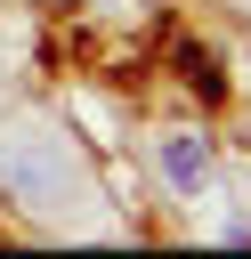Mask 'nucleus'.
<instances>
[{"instance_id": "nucleus-1", "label": "nucleus", "mask_w": 251, "mask_h": 259, "mask_svg": "<svg viewBox=\"0 0 251 259\" xmlns=\"http://www.w3.org/2000/svg\"><path fill=\"white\" fill-rule=\"evenodd\" d=\"M0 202H16L24 219H73L89 202V170L57 121L24 113L0 130Z\"/></svg>"}, {"instance_id": "nucleus-2", "label": "nucleus", "mask_w": 251, "mask_h": 259, "mask_svg": "<svg viewBox=\"0 0 251 259\" xmlns=\"http://www.w3.org/2000/svg\"><path fill=\"white\" fill-rule=\"evenodd\" d=\"M154 154H162V178H170V194H202V186H211V138H194V130H170Z\"/></svg>"}, {"instance_id": "nucleus-3", "label": "nucleus", "mask_w": 251, "mask_h": 259, "mask_svg": "<svg viewBox=\"0 0 251 259\" xmlns=\"http://www.w3.org/2000/svg\"><path fill=\"white\" fill-rule=\"evenodd\" d=\"M178 81H186L194 97H227V73H219V57H211V49H194V40H178Z\"/></svg>"}, {"instance_id": "nucleus-4", "label": "nucleus", "mask_w": 251, "mask_h": 259, "mask_svg": "<svg viewBox=\"0 0 251 259\" xmlns=\"http://www.w3.org/2000/svg\"><path fill=\"white\" fill-rule=\"evenodd\" d=\"M243 154H251V113H243Z\"/></svg>"}]
</instances>
